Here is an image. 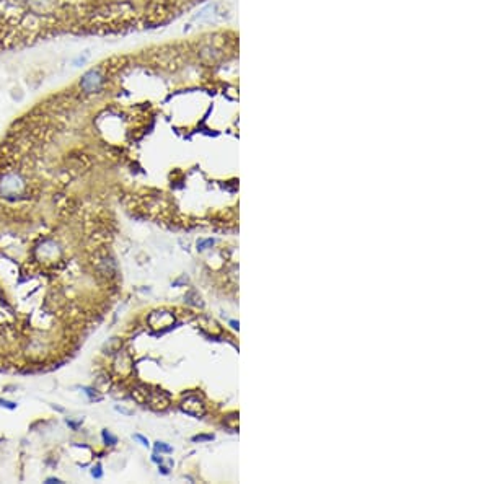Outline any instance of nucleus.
<instances>
[{"label": "nucleus", "mask_w": 489, "mask_h": 484, "mask_svg": "<svg viewBox=\"0 0 489 484\" xmlns=\"http://www.w3.org/2000/svg\"><path fill=\"white\" fill-rule=\"evenodd\" d=\"M26 190V183L18 173H7L0 180V196L5 199H18Z\"/></svg>", "instance_id": "f257e3e1"}, {"label": "nucleus", "mask_w": 489, "mask_h": 484, "mask_svg": "<svg viewBox=\"0 0 489 484\" xmlns=\"http://www.w3.org/2000/svg\"><path fill=\"white\" fill-rule=\"evenodd\" d=\"M33 255L38 261H44L46 264H51V263H56L59 259L62 258L64 251L61 245L57 243L56 240L52 238H43L38 243V246L33 250Z\"/></svg>", "instance_id": "f03ea898"}, {"label": "nucleus", "mask_w": 489, "mask_h": 484, "mask_svg": "<svg viewBox=\"0 0 489 484\" xmlns=\"http://www.w3.org/2000/svg\"><path fill=\"white\" fill-rule=\"evenodd\" d=\"M101 85H103V75L99 74L98 69L88 70L80 80V88L85 93H88V95H90V93H97L99 88H101Z\"/></svg>", "instance_id": "7ed1b4c3"}, {"label": "nucleus", "mask_w": 489, "mask_h": 484, "mask_svg": "<svg viewBox=\"0 0 489 484\" xmlns=\"http://www.w3.org/2000/svg\"><path fill=\"white\" fill-rule=\"evenodd\" d=\"M145 403L149 404L152 409L162 411L165 408H168V404H170V394H167L165 391H149Z\"/></svg>", "instance_id": "20e7f679"}, {"label": "nucleus", "mask_w": 489, "mask_h": 484, "mask_svg": "<svg viewBox=\"0 0 489 484\" xmlns=\"http://www.w3.org/2000/svg\"><path fill=\"white\" fill-rule=\"evenodd\" d=\"M183 411H186L188 414L201 417L205 414V406L202 403V399H199L197 396H188L181 404Z\"/></svg>", "instance_id": "39448f33"}, {"label": "nucleus", "mask_w": 489, "mask_h": 484, "mask_svg": "<svg viewBox=\"0 0 489 484\" xmlns=\"http://www.w3.org/2000/svg\"><path fill=\"white\" fill-rule=\"evenodd\" d=\"M132 369V361L129 357V354L124 351H117V356L114 359V370L121 375H127Z\"/></svg>", "instance_id": "423d86ee"}, {"label": "nucleus", "mask_w": 489, "mask_h": 484, "mask_svg": "<svg viewBox=\"0 0 489 484\" xmlns=\"http://www.w3.org/2000/svg\"><path fill=\"white\" fill-rule=\"evenodd\" d=\"M109 387H111V380H109V377H108V375H104V374L98 375V377H97V380H95V383H93V388L98 389L99 393L108 391Z\"/></svg>", "instance_id": "0eeeda50"}, {"label": "nucleus", "mask_w": 489, "mask_h": 484, "mask_svg": "<svg viewBox=\"0 0 489 484\" xmlns=\"http://www.w3.org/2000/svg\"><path fill=\"white\" fill-rule=\"evenodd\" d=\"M28 2L31 3V7L34 10H44L46 7L51 5V0H28Z\"/></svg>", "instance_id": "6e6552de"}, {"label": "nucleus", "mask_w": 489, "mask_h": 484, "mask_svg": "<svg viewBox=\"0 0 489 484\" xmlns=\"http://www.w3.org/2000/svg\"><path fill=\"white\" fill-rule=\"evenodd\" d=\"M10 97H11V99H13V101H23V98H25V93H23L21 88H11Z\"/></svg>", "instance_id": "1a4fd4ad"}, {"label": "nucleus", "mask_w": 489, "mask_h": 484, "mask_svg": "<svg viewBox=\"0 0 489 484\" xmlns=\"http://www.w3.org/2000/svg\"><path fill=\"white\" fill-rule=\"evenodd\" d=\"M84 391L88 394V398H90V401H99V399H101V396H99V391H98V389H95V388H84Z\"/></svg>", "instance_id": "9d476101"}, {"label": "nucleus", "mask_w": 489, "mask_h": 484, "mask_svg": "<svg viewBox=\"0 0 489 484\" xmlns=\"http://www.w3.org/2000/svg\"><path fill=\"white\" fill-rule=\"evenodd\" d=\"M101 437H103V440H104V444H106V445H114L116 442H117V440H116V437L109 434V430H103Z\"/></svg>", "instance_id": "9b49d317"}, {"label": "nucleus", "mask_w": 489, "mask_h": 484, "mask_svg": "<svg viewBox=\"0 0 489 484\" xmlns=\"http://www.w3.org/2000/svg\"><path fill=\"white\" fill-rule=\"evenodd\" d=\"M155 448H157V452H165V453H170V452H172V447H170V445H165V444H162V442H157V444H155Z\"/></svg>", "instance_id": "f8f14e48"}, {"label": "nucleus", "mask_w": 489, "mask_h": 484, "mask_svg": "<svg viewBox=\"0 0 489 484\" xmlns=\"http://www.w3.org/2000/svg\"><path fill=\"white\" fill-rule=\"evenodd\" d=\"M92 476L95 478V480H99V478L103 476V473H101V466H99V465H95V466H93V468H92Z\"/></svg>", "instance_id": "ddd939ff"}, {"label": "nucleus", "mask_w": 489, "mask_h": 484, "mask_svg": "<svg viewBox=\"0 0 489 484\" xmlns=\"http://www.w3.org/2000/svg\"><path fill=\"white\" fill-rule=\"evenodd\" d=\"M0 406H3V408H7V409H15L16 408L15 403H11V401H5V399H0Z\"/></svg>", "instance_id": "4468645a"}, {"label": "nucleus", "mask_w": 489, "mask_h": 484, "mask_svg": "<svg viewBox=\"0 0 489 484\" xmlns=\"http://www.w3.org/2000/svg\"><path fill=\"white\" fill-rule=\"evenodd\" d=\"M87 62V56H84V57H82V56H79L77 59H75V61H74V67H82V66H84V64Z\"/></svg>", "instance_id": "2eb2a0df"}, {"label": "nucleus", "mask_w": 489, "mask_h": 484, "mask_svg": "<svg viewBox=\"0 0 489 484\" xmlns=\"http://www.w3.org/2000/svg\"><path fill=\"white\" fill-rule=\"evenodd\" d=\"M134 439L139 440V442H142V445H149V440H147L145 437H142V435H134Z\"/></svg>", "instance_id": "dca6fc26"}, {"label": "nucleus", "mask_w": 489, "mask_h": 484, "mask_svg": "<svg viewBox=\"0 0 489 484\" xmlns=\"http://www.w3.org/2000/svg\"><path fill=\"white\" fill-rule=\"evenodd\" d=\"M212 243H214V241H212V240H207V241H201V243H199V250H204V246L212 245Z\"/></svg>", "instance_id": "f3484780"}, {"label": "nucleus", "mask_w": 489, "mask_h": 484, "mask_svg": "<svg viewBox=\"0 0 489 484\" xmlns=\"http://www.w3.org/2000/svg\"><path fill=\"white\" fill-rule=\"evenodd\" d=\"M212 439V435H197V437H194V440H210Z\"/></svg>", "instance_id": "a211bd4d"}, {"label": "nucleus", "mask_w": 489, "mask_h": 484, "mask_svg": "<svg viewBox=\"0 0 489 484\" xmlns=\"http://www.w3.org/2000/svg\"><path fill=\"white\" fill-rule=\"evenodd\" d=\"M46 483H62V481L57 480V478H48V480H46Z\"/></svg>", "instance_id": "6ab92c4d"}]
</instances>
